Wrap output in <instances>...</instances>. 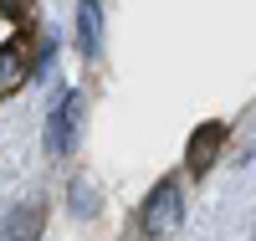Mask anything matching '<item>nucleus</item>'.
Here are the masks:
<instances>
[{
  "mask_svg": "<svg viewBox=\"0 0 256 241\" xmlns=\"http://www.w3.org/2000/svg\"><path fill=\"white\" fill-rule=\"evenodd\" d=\"M82 108H88V98H82V93H67V98L56 103V113H52V123H46V144H52V154H72V149H77Z\"/></svg>",
  "mask_w": 256,
  "mask_h": 241,
  "instance_id": "nucleus-2",
  "label": "nucleus"
},
{
  "mask_svg": "<svg viewBox=\"0 0 256 241\" xmlns=\"http://www.w3.org/2000/svg\"><path fill=\"white\" fill-rule=\"evenodd\" d=\"M184 221V195H180V185H159L154 195L144 200V215H138V226H144V236H174V226Z\"/></svg>",
  "mask_w": 256,
  "mask_h": 241,
  "instance_id": "nucleus-1",
  "label": "nucleus"
},
{
  "mask_svg": "<svg viewBox=\"0 0 256 241\" xmlns=\"http://www.w3.org/2000/svg\"><path fill=\"white\" fill-rule=\"evenodd\" d=\"M98 31H102V6L98 0H77V41H82V52H98Z\"/></svg>",
  "mask_w": 256,
  "mask_h": 241,
  "instance_id": "nucleus-4",
  "label": "nucleus"
},
{
  "mask_svg": "<svg viewBox=\"0 0 256 241\" xmlns=\"http://www.w3.org/2000/svg\"><path fill=\"white\" fill-rule=\"evenodd\" d=\"M6 236H10V241H36V210H26L20 221H10Z\"/></svg>",
  "mask_w": 256,
  "mask_h": 241,
  "instance_id": "nucleus-6",
  "label": "nucleus"
},
{
  "mask_svg": "<svg viewBox=\"0 0 256 241\" xmlns=\"http://www.w3.org/2000/svg\"><path fill=\"white\" fill-rule=\"evenodd\" d=\"M220 139H226V128H220V123H200L195 134H190V149H184V159H190V169H195V174H205V169H210V159H216Z\"/></svg>",
  "mask_w": 256,
  "mask_h": 241,
  "instance_id": "nucleus-3",
  "label": "nucleus"
},
{
  "mask_svg": "<svg viewBox=\"0 0 256 241\" xmlns=\"http://www.w3.org/2000/svg\"><path fill=\"white\" fill-rule=\"evenodd\" d=\"M20 77H26V57H20V47L6 41V47H0V98H6Z\"/></svg>",
  "mask_w": 256,
  "mask_h": 241,
  "instance_id": "nucleus-5",
  "label": "nucleus"
},
{
  "mask_svg": "<svg viewBox=\"0 0 256 241\" xmlns=\"http://www.w3.org/2000/svg\"><path fill=\"white\" fill-rule=\"evenodd\" d=\"M10 6H20V0H0V11H10Z\"/></svg>",
  "mask_w": 256,
  "mask_h": 241,
  "instance_id": "nucleus-7",
  "label": "nucleus"
}]
</instances>
